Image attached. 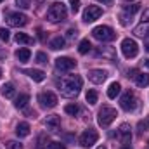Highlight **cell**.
Instances as JSON below:
<instances>
[{
	"mask_svg": "<svg viewBox=\"0 0 149 149\" xmlns=\"http://www.w3.org/2000/svg\"><path fill=\"white\" fill-rule=\"evenodd\" d=\"M56 85H57V90L63 95H66V97H76L80 94V88L83 85V80L78 74H68V76L57 78L56 80Z\"/></svg>",
	"mask_w": 149,
	"mask_h": 149,
	"instance_id": "6da1fadb",
	"label": "cell"
},
{
	"mask_svg": "<svg viewBox=\"0 0 149 149\" xmlns=\"http://www.w3.org/2000/svg\"><path fill=\"white\" fill-rule=\"evenodd\" d=\"M68 16V10H66V5L63 2H56L49 7V12H47V19L50 23H59L63 19H66Z\"/></svg>",
	"mask_w": 149,
	"mask_h": 149,
	"instance_id": "7a4b0ae2",
	"label": "cell"
},
{
	"mask_svg": "<svg viewBox=\"0 0 149 149\" xmlns=\"http://www.w3.org/2000/svg\"><path fill=\"white\" fill-rule=\"evenodd\" d=\"M92 37L95 40H99V42H111V40H114L116 33H114V30L111 26H104L102 24V26H95L92 30Z\"/></svg>",
	"mask_w": 149,
	"mask_h": 149,
	"instance_id": "3957f363",
	"label": "cell"
},
{
	"mask_svg": "<svg viewBox=\"0 0 149 149\" xmlns=\"http://www.w3.org/2000/svg\"><path fill=\"white\" fill-rule=\"evenodd\" d=\"M118 116V113L114 108H109V106H102L101 111H99V116H97V121L101 127H108L114 121V118Z\"/></svg>",
	"mask_w": 149,
	"mask_h": 149,
	"instance_id": "277c9868",
	"label": "cell"
},
{
	"mask_svg": "<svg viewBox=\"0 0 149 149\" xmlns=\"http://www.w3.org/2000/svg\"><path fill=\"white\" fill-rule=\"evenodd\" d=\"M121 52H123V56H125L127 59L135 57V56L139 54V45H137V42L132 40V38H125V40L121 42Z\"/></svg>",
	"mask_w": 149,
	"mask_h": 149,
	"instance_id": "5b68a950",
	"label": "cell"
},
{
	"mask_svg": "<svg viewBox=\"0 0 149 149\" xmlns=\"http://www.w3.org/2000/svg\"><path fill=\"white\" fill-rule=\"evenodd\" d=\"M5 21H7L9 26H17V28H21V26H26V24H28V16H26V14H21V12H7Z\"/></svg>",
	"mask_w": 149,
	"mask_h": 149,
	"instance_id": "8992f818",
	"label": "cell"
},
{
	"mask_svg": "<svg viewBox=\"0 0 149 149\" xmlns=\"http://www.w3.org/2000/svg\"><path fill=\"white\" fill-rule=\"evenodd\" d=\"M120 106H121L125 111H134V109L137 108V97H135V94H134L132 90H127V92L121 95V99H120Z\"/></svg>",
	"mask_w": 149,
	"mask_h": 149,
	"instance_id": "52a82bcc",
	"label": "cell"
},
{
	"mask_svg": "<svg viewBox=\"0 0 149 149\" xmlns=\"http://www.w3.org/2000/svg\"><path fill=\"white\" fill-rule=\"evenodd\" d=\"M38 102L42 108L45 109H50V108H56L57 106V97L54 92H40L38 94Z\"/></svg>",
	"mask_w": 149,
	"mask_h": 149,
	"instance_id": "ba28073f",
	"label": "cell"
},
{
	"mask_svg": "<svg viewBox=\"0 0 149 149\" xmlns=\"http://www.w3.org/2000/svg\"><path fill=\"white\" fill-rule=\"evenodd\" d=\"M97 139H99V134H97L95 130L88 128V130H85V132L80 135V146L90 148V146H94V144L97 142Z\"/></svg>",
	"mask_w": 149,
	"mask_h": 149,
	"instance_id": "9c48e42d",
	"label": "cell"
},
{
	"mask_svg": "<svg viewBox=\"0 0 149 149\" xmlns=\"http://www.w3.org/2000/svg\"><path fill=\"white\" fill-rule=\"evenodd\" d=\"M102 16V9L99 5H88L85 10H83V21L85 23H92L95 19H99Z\"/></svg>",
	"mask_w": 149,
	"mask_h": 149,
	"instance_id": "30bf717a",
	"label": "cell"
},
{
	"mask_svg": "<svg viewBox=\"0 0 149 149\" xmlns=\"http://www.w3.org/2000/svg\"><path fill=\"white\" fill-rule=\"evenodd\" d=\"M76 66V61L70 59V57H57L56 59V68L59 71H70Z\"/></svg>",
	"mask_w": 149,
	"mask_h": 149,
	"instance_id": "8fae6325",
	"label": "cell"
},
{
	"mask_svg": "<svg viewBox=\"0 0 149 149\" xmlns=\"http://www.w3.org/2000/svg\"><path fill=\"white\" fill-rule=\"evenodd\" d=\"M43 123H45L47 130H52V132H57V130L61 128V118H59L57 114H50V116H47Z\"/></svg>",
	"mask_w": 149,
	"mask_h": 149,
	"instance_id": "7c38bea8",
	"label": "cell"
},
{
	"mask_svg": "<svg viewBox=\"0 0 149 149\" xmlns=\"http://www.w3.org/2000/svg\"><path fill=\"white\" fill-rule=\"evenodd\" d=\"M108 78V73L104 71V70H90L88 71V80L92 81V83H102L104 80Z\"/></svg>",
	"mask_w": 149,
	"mask_h": 149,
	"instance_id": "4fadbf2b",
	"label": "cell"
},
{
	"mask_svg": "<svg viewBox=\"0 0 149 149\" xmlns=\"http://www.w3.org/2000/svg\"><path fill=\"white\" fill-rule=\"evenodd\" d=\"M118 137L121 139V144H128L130 142V139H132V132H130V127L127 125V123H123L121 127H120V130H118Z\"/></svg>",
	"mask_w": 149,
	"mask_h": 149,
	"instance_id": "5bb4252c",
	"label": "cell"
},
{
	"mask_svg": "<svg viewBox=\"0 0 149 149\" xmlns=\"http://www.w3.org/2000/svg\"><path fill=\"white\" fill-rule=\"evenodd\" d=\"M16 135H17V137H28V135H30V123H26V121L17 123V127H16Z\"/></svg>",
	"mask_w": 149,
	"mask_h": 149,
	"instance_id": "9a60e30c",
	"label": "cell"
},
{
	"mask_svg": "<svg viewBox=\"0 0 149 149\" xmlns=\"http://www.w3.org/2000/svg\"><path fill=\"white\" fill-rule=\"evenodd\" d=\"M0 94H2L3 97H7V99H12L14 94H16L14 85H12V83H3V85L0 87Z\"/></svg>",
	"mask_w": 149,
	"mask_h": 149,
	"instance_id": "2e32d148",
	"label": "cell"
},
{
	"mask_svg": "<svg viewBox=\"0 0 149 149\" xmlns=\"http://www.w3.org/2000/svg\"><path fill=\"white\" fill-rule=\"evenodd\" d=\"M23 73H26L31 80H35V81H43L45 80V73L40 71V70H24Z\"/></svg>",
	"mask_w": 149,
	"mask_h": 149,
	"instance_id": "e0dca14e",
	"label": "cell"
},
{
	"mask_svg": "<svg viewBox=\"0 0 149 149\" xmlns=\"http://www.w3.org/2000/svg\"><path fill=\"white\" fill-rule=\"evenodd\" d=\"M28 102H30V95H28V94H21L19 97H16L14 106H16L17 109H24V108L28 106Z\"/></svg>",
	"mask_w": 149,
	"mask_h": 149,
	"instance_id": "ac0fdd59",
	"label": "cell"
},
{
	"mask_svg": "<svg viewBox=\"0 0 149 149\" xmlns=\"http://www.w3.org/2000/svg\"><path fill=\"white\" fill-rule=\"evenodd\" d=\"M64 43H66V40L63 37H54L50 40V43H49V47L52 49V50H59V49H64Z\"/></svg>",
	"mask_w": 149,
	"mask_h": 149,
	"instance_id": "d6986e66",
	"label": "cell"
},
{
	"mask_svg": "<svg viewBox=\"0 0 149 149\" xmlns=\"http://www.w3.org/2000/svg\"><path fill=\"white\" fill-rule=\"evenodd\" d=\"M137 87H148L149 85V74H144V73H137L134 76Z\"/></svg>",
	"mask_w": 149,
	"mask_h": 149,
	"instance_id": "ffe728a7",
	"label": "cell"
},
{
	"mask_svg": "<svg viewBox=\"0 0 149 149\" xmlns=\"http://www.w3.org/2000/svg\"><path fill=\"white\" fill-rule=\"evenodd\" d=\"M16 57H17L21 63H26V61L31 57V52H30V49H17V50H16Z\"/></svg>",
	"mask_w": 149,
	"mask_h": 149,
	"instance_id": "44dd1931",
	"label": "cell"
},
{
	"mask_svg": "<svg viewBox=\"0 0 149 149\" xmlns=\"http://www.w3.org/2000/svg\"><path fill=\"white\" fill-rule=\"evenodd\" d=\"M120 90H121L120 83L118 81H113L111 85H109V88H108V97L109 99H116V95L120 94Z\"/></svg>",
	"mask_w": 149,
	"mask_h": 149,
	"instance_id": "7402d4cb",
	"label": "cell"
},
{
	"mask_svg": "<svg viewBox=\"0 0 149 149\" xmlns=\"http://www.w3.org/2000/svg\"><path fill=\"white\" fill-rule=\"evenodd\" d=\"M137 37H149V23H142V24H139L137 28H135V31H134Z\"/></svg>",
	"mask_w": 149,
	"mask_h": 149,
	"instance_id": "603a6c76",
	"label": "cell"
},
{
	"mask_svg": "<svg viewBox=\"0 0 149 149\" xmlns=\"http://www.w3.org/2000/svg\"><path fill=\"white\" fill-rule=\"evenodd\" d=\"M14 38H16V42H17V43H26V45H31V43L35 42L31 37H28L26 33H16V37H14Z\"/></svg>",
	"mask_w": 149,
	"mask_h": 149,
	"instance_id": "cb8c5ba5",
	"label": "cell"
},
{
	"mask_svg": "<svg viewBox=\"0 0 149 149\" xmlns=\"http://www.w3.org/2000/svg\"><path fill=\"white\" fill-rule=\"evenodd\" d=\"M90 49H92V45H90L88 40H81L80 45H78V52L80 54H87V52H90Z\"/></svg>",
	"mask_w": 149,
	"mask_h": 149,
	"instance_id": "d4e9b609",
	"label": "cell"
},
{
	"mask_svg": "<svg viewBox=\"0 0 149 149\" xmlns=\"http://www.w3.org/2000/svg\"><path fill=\"white\" fill-rule=\"evenodd\" d=\"M85 99H87L88 104H95V102H97V92H95V90H88L87 95H85Z\"/></svg>",
	"mask_w": 149,
	"mask_h": 149,
	"instance_id": "484cf974",
	"label": "cell"
},
{
	"mask_svg": "<svg viewBox=\"0 0 149 149\" xmlns=\"http://www.w3.org/2000/svg\"><path fill=\"white\" fill-rule=\"evenodd\" d=\"M64 111L68 113V114H71V116H74L76 113L80 111V108H78L76 104H66V106H64Z\"/></svg>",
	"mask_w": 149,
	"mask_h": 149,
	"instance_id": "4316f807",
	"label": "cell"
},
{
	"mask_svg": "<svg viewBox=\"0 0 149 149\" xmlns=\"http://www.w3.org/2000/svg\"><path fill=\"white\" fill-rule=\"evenodd\" d=\"M139 10V3H132V5H125V14H130L134 16L135 12Z\"/></svg>",
	"mask_w": 149,
	"mask_h": 149,
	"instance_id": "83f0119b",
	"label": "cell"
},
{
	"mask_svg": "<svg viewBox=\"0 0 149 149\" xmlns=\"http://www.w3.org/2000/svg\"><path fill=\"white\" fill-rule=\"evenodd\" d=\"M9 38H10V31L7 28H0V40L2 42H7Z\"/></svg>",
	"mask_w": 149,
	"mask_h": 149,
	"instance_id": "f1b7e54d",
	"label": "cell"
},
{
	"mask_svg": "<svg viewBox=\"0 0 149 149\" xmlns=\"http://www.w3.org/2000/svg\"><path fill=\"white\" fill-rule=\"evenodd\" d=\"M16 3H17L19 9H28L31 5V0H16Z\"/></svg>",
	"mask_w": 149,
	"mask_h": 149,
	"instance_id": "f546056e",
	"label": "cell"
},
{
	"mask_svg": "<svg viewBox=\"0 0 149 149\" xmlns=\"http://www.w3.org/2000/svg\"><path fill=\"white\" fill-rule=\"evenodd\" d=\"M5 146H7V149H23V144H19L16 141H9Z\"/></svg>",
	"mask_w": 149,
	"mask_h": 149,
	"instance_id": "4dcf8cb0",
	"label": "cell"
},
{
	"mask_svg": "<svg viewBox=\"0 0 149 149\" xmlns=\"http://www.w3.org/2000/svg\"><path fill=\"white\" fill-rule=\"evenodd\" d=\"M130 21H132V16H127V14H125V12H123V14H121V16H120V23H121V24H123V26H127V24H128V23H130Z\"/></svg>",
	"mask_w": 149,
	"mask_h": 149,
	"instance_id": "1f68e13d",
	"label": "cell"
},
{
	"mask_svg": "<svg viewBox=\"0 0 149 149\" xmlns=\"http://www.w3.org/2000/svg\"><path fill=\"white\" fill-rule=\"evenodd\" d=\"M47 61H49V59H47V56H45L43 52H38L37 54V63H40V64H47Z\"/></svg>",
	"mask_w": 149,
	"mask_h": 149,
	"instance_id": "d6a6232c",
	"label": "cell"
},
{
	"mask_svg": "<svg viewBox=\"0 0 149 149\" xmlns=\"http://www.w3.org/2000/svg\"><path fill=\"white\" fill-rule=\"evenodd\" d=\"M70 5H71L73 14H76V12H78V9H80V0H70Z\"/></svg>",
	"mask_w": 149,
	"mask_h": 149,
	"instance_id": "836d02e7",
	"label": "cell"
},
{
	"mask_svg": "<svg viewBox=\"0 0 149 149\" xmlns=\"http://www.w3.org/2000/svg\"><path fill=\"white\" fill-rule=\"evenodd\" d=\"M49 149H66V146L63 142H50L49 144Z\"/></svg>",
	"mask_w": 149,
	"mask_h": 149,
	"instance_id": "e575fe53",
	"label": "cell"
},
{
	"mask_svg": "<svg viewBox=\"0 0 149 149\" xmlns=\"http://www.w3.org/2000/svg\"><path fill=\"white\" fill-rule=\"evenodd\" d=\"M43 142H47V137H45V135H40V137H38V146H37V149L43 148V146H45Z\"/></svg>",
	"mask_w": 149,
	"mask_h": 149,
	"instance_id": "d590c367",
	"label": "cell"
},
{
	"mask_svg": "<svg viewBox=\"0 0 149 149\" xmlns=\"http://www.w3.org/2000/svg\"><path fill=\"white\" fill-rule=\"evenodd\" d=\"M76 33H78V31H76V30H73V28H71V30L68 31V38H73V37H76Z\"/></svg>",
	"mask_w": 149,
	"mask_h": 149,
	"instance_id": "8d00e7d4",
	"label": "cell"
},
{
	"mask_svg": "<svg viewBox=\"0 0 149 149\" xmlns=\"http://www.w3.org/2000/svg\"><path fill=\"white\" fill-rule=\"evenodd\" d=\"M99 2H102V3H109L111 0H99Z\"/></svg>",
	"mask_w": 149,
	"mask_h": 149,
	"instance_id": "74e56055",
	"label": "cell"
},
{
	"mask_svg": "<svg viewBox=\"0 0 149 149\" xmlns=\"http://www.w3.org/2000/svg\"><path fill=\"white\" fill-rule=\"evenodd\" d=\"M146 50H148V52H149V42H148V45H146Z\"/></svg>",
	"mask_w": 149,
	"mask_h": 149,
	"instance_id": "f35d334b",
	"label": "cell"
},
{
	"mask_svg": "<svg viewBox=\"0 0 149 149\" xmlns=\"http://www.w3.org/2000/svg\"><path fill=\"white\" fill-rule=\"evenodd\" d=\"M146 66H148V68H149V59H148V61H146Z\"/></svg>",
	"mask_w": 149,
	"mask_h": 149,
	"instance_id": "ab89813d",
	"label": "cell"
},
{
	"mask_svg": "<svg viewBox=\"0 0 149 149\" xmlns=\"http://www.w3.org/2000/svg\"><path fill=\"white\" fill-rule=\"evenodd\" d=\"M97 149H106V148H104V146H99V148H97Z\"/></svg>",
	"mask_w": 149,
	"mask_h": 149,
	"instance_id": "60d3db41",
	"label": "cell"
},
{
	"mask_svg": "<svg viewBox=\"0 0 149 149\" xmlns=\"http://www.w3.org/2000/svg\"><path fill=\"white\" fill-rule=\"evenodd\" d=\"M125 2H134V0H125Z\"/></svg>",
	"mask_w": 149,
	"mask_h": 149,
	"instance_id": "b9f144b4",
	"label": "cell"
},
{
	"mask_svg": "<svg viewBox=\"0 0 149 149\" xmlns=\"http://www.w3.org/2000/svg\"><path fill=\"white\" fill-rule=\"evenodd\" d=\"M0 76H2V70H0Z\"/></svg>",
	"mask_w": 149,
	"mask_h": 149,
	"instance_id": "7bdbcfd3",
	"label": "cell"
},
{
	"mask_svg": "<svg viewBox=\"0 0 149 149\" xmlns=\"http://www.w3.org/2000/svg\"><path fill=\"white\" fill-rule=\"evenodd\" d=\"M125 149H130V148H125Z\"/></svg>",
	"mask_w": 149,
	"mask_h": 149,
	"instance_id": "ee69618b",
	"label": "cell"
},
{
	"mask_svg": "<svg viewBox=\"0 0 149 149\" xmlns=\"http://www.w3.org/2000/svg\"><path fill=\"white\" fill-rule=\"evenodd\" d=\"M0 2H2V0H0Z\"/></svg>",
	"mask_w": 149,
	"mask_h": 149,
	"instance_id": "f6af8a7d",
	"label": "cell"
}]
</instances>
